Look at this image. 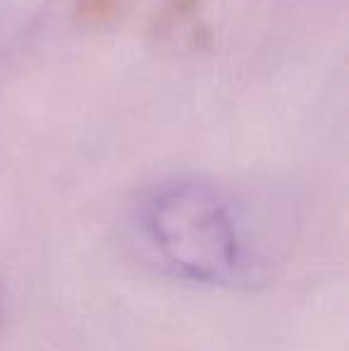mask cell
I'll list each match as a JSON object with an SVG mask.
<instances>
[{"label":"cell","mask_w":349,"mask_h":351,"mask_svg":"<svg viewBox=\"0 0 349 351\" xmlns=\"http://www.w3.org/2000/svg\"><path fill=\"white\" fill-rule=\"evenodd\" d=\"M139 234L170 275L223 287L244 278L247 239L232 204L201 182H170L139 206Z\"/></svg>","instance_id":"obj_1"}]
</instances>
